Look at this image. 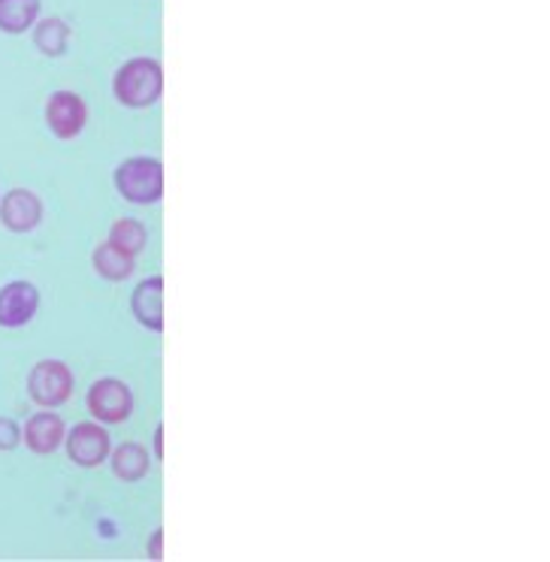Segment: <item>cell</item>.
<instances>
[{
	"mask_svg": "<svg viewBox=\"0 0 550 562\" xmlns=\"http://www.w3.org/2000/svg\"><path fill=\"white\" fill-rule=\"evenodd\" d=\"M110 463L115 477H122L127 484H136V481H143L151 472V457H148V451L139 441L119 445L115 451H110Z\"/></svg>",
	"mask_w": 550,
	"mask_h": 562,
	"instance_id": "cell-11",
	"label": "cell"
},
{
	"mask_svg": "<svg viewBox=\"0 0 550 562\" xmlns=\"http://www.w3.org/2000/svg\"><path fill=\"white\" fill-rule=\"evenodd\" d=\"M148 557L151 560H164V529H155V536L148 541Z\"/></svg>",
	"mask_w": 550,
	"mask_h": 562,
	"instance_id": "cell-17",
	"label": "cell"
},
{
	"mask_svg": "<svg viewBox=\"0 0 550 562\" xmlns=\"http://www.w3.org/2000/svg\"><path fill=\"white\" fill-rule=\"evenodd\" d=\"M115 191L136 206H151L164 196V164L148 155H136L119 164L115 170Z\"/></svg>",
	"mask_w": 550,
	"mask_h": 562,
	"instance_id": "cell-2",
	"label": "cell"
},
{
	"mask_svg": "<svg viewBox=\"0 0 550 562\" xmlns=\"http://www.w3.org/2000/svg\"><path fill=\"white\" fill-rule=\"evenodd\" d=\"M91 267H94V272H98L100 279L124 281L134 276L136 257L127 255V251H122L119 245H112L110 239H106V243H100L98 248H94V255H91Z\"/></svg>",
	"mask_w": 550,
	"mask_h": 562,
	"instance_id": "cell-12",
	"label": "cell"
},
{
	"mask_svg": "<svg viewBox=\"0 0 550 562\" xmlns=\"http://www.w3.org/2000/svg\"><path fill=\"white\" fill-rule=\"evenodd\" d=\"M40 0H0V31L25 34L37 25Z\"/></svg>",
	"mask_w": 550,
	"mask_h": 562,
	"instance_id": "cell-13",
	"label": "cell"
},
{
	"mask_svg": "<svg viewBox=\"0 0 550 562\" xmlns=\"http://www.w3.org/2000/svg\"><path fill=\"white\" fill-rule=\"evenodd\" d=\"M110 243L119 245L122 251H127V255H139L143 248H146L148 243V231L143 221L136 218H119L115 224L110 227Z\"/></svg>",
	"mask_w": 550,
	"mask_h": 562,
	"instance_id": "cell-15",
	"label": "cell"
},
{
	"mask_svg": "<svg viewBox=\"0 0 550 562\" xmlns=\"http://www.w3.org/2000/svg\"><path fill=\"white\" fill-rule=\"evenodd\" d=\"M70 43V27L64 19H43L34 25V46H37L46 58H61Z\"/></svg>",
	"mask_w": 550,
	"mask_h": 562,
	"instance_id": "cell-14",
	"label": "cell"
},
{
	"mask_svg": "<svg viewBox=\"0 0 550 562\" xmlns=\"http://www.w3.org/2000/svg\"><path fill=\"white\" fill-rule=\"evenodd\" d=\"M40 308V291L31 281H10L0 288V327L19 330L34 321Z\"/></svg>",
	"mask_w": 550,
	"mask_h": 562,
	"instance_id": "cell-6",
	"label": "cell"
},
{
	"mask_svg": "<svg viewBox=\"0 0 550 562\" xmlns=\"http://www.w3.org/2000/svg\"><path fill=\"white\" fill-rule=\"evenodd\" d=\"M88 106L76 91H55L46 103V124L58 139H76L86 131Z\"/></svg>",
	"mask_w": 550,
	"mask_h": 562,
	"instance_id": "cell-7",
	"label": "cell"
},
{
	"mask_svg": "<svg viewBox=\"0 0 550 562\" xmlns=\"http://www.w3.org/2000/svg\"><path fill=\"white\" fill-rule=\"evenodd\" d=\"M64 445H67V457H70L76 465H82V469H98L100 463L110 460L112 436L106 432V427H103L100 420H86V424H76V427L64 436Z\"/></svg>",
	"mask_w": 550,
	"mask_h": 562,
	"instance_id": "cell-5",
	"label": "cell"
},
{
	"mask_svg": "<svg viewBox=\"0 0 550 562\" xmlns=\"http://www.w3.org/2000/svg\"><path fill=\"white\" fill-rule=\"evenodd\" d=\"M86 405L91 417L100 420L103 427L124 424L134 415V391L122 379H100L88 387Z\"/></svg>",
	"mask_w": 550,
	"mask_h": 562,
	"instance_id": "cell-4",
	"label": "cell"
},
{
	"mask_svg": "<svg viewBox=\"0 0 550 562\" xmlns=\"http://www.w3.org/2000/svg\"><path fill=\"white\" fill-rule=\"evenodd\" d=\"M43 221V200L31 188H13L0 200V224L13 233H31Z\"/></svg>",
	"mask_w": 550,
	"mask_h": 562,
	"instance_id": "cell-8",
	"label": "cell"
},
{
	"mask_svg": "<svg viewBox=\"0 0 550 562\" xmlns=\"http://www.w3.org/2000/svg\"><path fill=\"white\" fill-rule=\"evenodd\" d=\"M27 396L40 408H61L74 396V372L64 360H40L27 372Z\"/></svg>",
	"mask_w": 550,
	"mask_h": 562,
	"instance_id": "cell-3",
	"label": "cell"
},
{
	"mask_svg": "<svg viewBox=\"0 0 550 562\" xmlns=\"http://www.w3.org/2000/svg\"><path fill=\"white\" fill-rule=\"evenodd\" d=\"M112 94L122 106L146 110L155 106L164 94V67L155 58H131L119 67L112 79Z\"/></svg>",
	"mask_w": 550,
	"mask_h": 562,
	"instance_id": "cell-1",
	"label": "cell"
},
{
	"mask_svg": "<svg viewBox=\"0 0 550 562\" xmlns=\"http://www.w3.org/2000/svg\"><path fill=\"white\" fill-rule=\"evenodd\" d=\"M22 441V427L13 417H0V451H13Z\"/></svg>",
	"mask_w": 550,
	"mask_h": 562,
	"instance_id": "cell-16",
	"label": "cell"
},
{
	"mask_svg": "<svg viewBox=\"0 0 550 562\" xmlns=\"http://www.w3.org/2000/svg\"><path fill=\"white\" fill-rule=\"evenodd\" d=\"M67 427H64L61 415L55 408L37 412L34 417H27L25 429H22V441L27 445V451L37 457H49L64 445Z\"/></svg>",
	"mask_w": 550,
	"mask_h": 562,
	"instance_id": "cell-9",
	"label": "cell"
},
{
	"mask_svg": "<svg viewBox=\"0 0 550 562\" xmlns=\"http://www.w3.org/2000/svg\"><path fill=\"white\" fill-rule=\"evenodd\" d=\"M164 276H151L139 281L131 294V315L151 333L164 330Z\"/></svg>",
	"mask_w": 550,
	"mask_h": 562,
	"instance_id": "cell-10",
	"label": "cell"
},
{
	"mask_svg": "<svg viewBox=\"0 0 550 562\" xmlns=\"http://www.w3.org/2000/svg\"><path fill=\"white\" fill-rule=\"evenodd\" d=\"M155 460H164V424L155 429Z\"/></svg>",
	"mask_w": 550,
	"mask_h": 562,
	"instance_id": "cell-18",
	"label": "cell"
}]
</instances>
